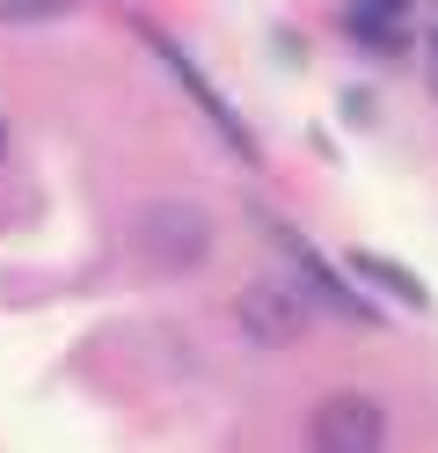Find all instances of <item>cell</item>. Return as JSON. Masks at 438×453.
<instances>
[{
	"mask_svg": "<svg viewBox=\"0 0 438 453\" xmlns=\"http://www.w3.org/2000/svg\"><path fill=\"white\" fill-rule=\"evenodd\" d=\"M307 439H314L321 453H380V446H388V410H380L373 395H358V388L321 395Z\"/></svg>",
	"mask_w": 438,
	"mask_h": 453,
	"instance_id": "3",
	"label": "cell"
},
{
	"mask_svg": "<svg viewBox=\"0 0 438 453\" xmlns=\"http://www.w3.org/2000/svg\"><path fill=\"white\" fill-rule=\"evenodd\" d=\"M204 249H212V212H204V205L161 197V205L139 212V257L154 271H197Z\"/></svg>",
	"mask_w": 438,
	"mask_h": 453,
	"instance_id": "1",
	"label": "cell"
},
{
	"mask_svg": "<svg viewBox=\"0 0 438 453\" xmlns=\"http://www.w3.org/2000/svg\"><path fill=\"white\" fill-rule=\"evenodd\" d=\"M431 88H438V37H431Z\"/></svg>",
	"mask_w": 438,
	"mask_h": 453,
	"instance_id": "8",
	"label": "cell"
},
{
	"mask_svg": "<svg viewBox=\"0 0 438 453\" xmlns=\"http://www.w3.org/2000/svg\"><path fill=\"white\" fill-rule=\"evenodd\" d=\"M44 15H66V0H0V22H44Z\"/></svg>",
	"mask_w": 438,
	"mask_h": 453,
	"instance_id": "7",
	"label": "cell"
},
{
	"mask_svg": "<svg viewBox=\"0 0 438 453\" xmlns=\"http://www.w3.org/2000/svg\"><path fill=\"white\" fill-rule=\"evenodd\" d=\"M350 271H358V278H373V286H388L402 307H417V315L431 307V293L417 286V271H409V264H388V257H373V249H358V257H350Z\"/></svg>",
	"mask_w": 438,
	"mask_h": 453,
	"instance_id": "6",
	"label": "cell"
},
{
	"mask_svg": "<svg viewBox=\"0 0 438 453\" xmlns=\"http://www.w3.org/2000/svg\"><path fill=\"white\" fill-rule=\"evenodd\" d=\"M343 37L365 59H402L409 51V0H343Z\"/></svg>",
	"mask_w": 438,
	"mask_h": 453,
	"instance_id": "4",
	"label": "cell"
},
{
	"mask_svg": "<svg viewBox=\"0 0 438 453\" xmlns=\"http://www.w3.org/2000/svg\"><path fill=\"white\" fill-rule=\"evenodd\" d=\"M0 161H8V118H0Z\"/></svg>",
	"mask_w": 438,
	"mask_h": 453,
	"instance_id": "9",
	"label": "cell"
},
{
	"mask_svg": "<svg viewBox=\"0 0 438 453\" xmlns=\"http://www.w3.org/2000/svg\"><path fill=\"white\" fill-rule=\"evenodd\" d=\"M271 234H278V242L292 249V264H300V278H307V286H314L321 300H329V307H336V315H350V322H373V307H365L358 293H350V286H343V278H336V271H329V264H321V257H314V249H307V242H292V234H285V226H271Z\"/></svg>",
	"mask_w": 438,
	"mask_h": 453,
	"instance_id": "5",
	"label": "cell"
},
{
	"mask_svg": "<svg viewBox=\"0 0 438 453\" xmlns=\"http://www.w3.org/2000/svg\"><path fill=\"white\" fill-rule=\"evenodd\" d=\"M234 315H242L249 344H263V351H285V344H300V336H307L314 307H307V293L292 286V278H256V286H242Z\"/></svg>",
	"mask_w": 438,
	"mask_h": 453,
	"instance_id": "2",
	"label": "cell"
}]
</instances>
